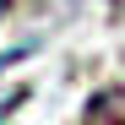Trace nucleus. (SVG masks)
<instances>
[{"mask_svg": "<svg viewBox=\"0 0 125 125\" xmlns=\"http://www.w3.org/2000/svg\"><path fill=\"white\" fill-rule=\"evenodd\" d=\"M82 125H125V87H103L82 109Z\"/></svg>", "mask_w": 125, "mask_h": 125, "instance_id": "f257e3e1", "label": "nucleus"}, {"mask_svg": "<svg viewBox=\"0 0 125 125\" xmlns=\"http://www.w3.org/2000/svg\"><path fill=\"white\" fill-rule=\"evenodd\" d=\"M0 6H6V0H0Z\"/></svg>", "mask_w": 125, "mask_h": 125, "instance_id": "f03ea898", "label": "nucleus"}]
</instances>
